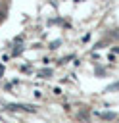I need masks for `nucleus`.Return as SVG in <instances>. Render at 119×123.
I'll return each instance as SVG.
<instances>
[{
	"label": "nucleus",
	"mask_w": 119,
	"mask_h": 123,
	"mask_svg": "<svg viewBox=\"0 0 119 123\" xmlns=\"http://www.w3.org/2000/svg\"><path fill=\"white\" fill-rule=\"evenodd\" d=\"M102 119H115V113H111V111H104V113H98Z\"/></svg>",
	"instance_id": "nucleus-1"
},
{
	"label": "nucleus",
	"mask_w": 119,
	"mask_h": 123,
	"mask_svg": "<svg viewBox=\"0 0 119 123\" xmlns=\"http://www.w3.org/2000/svg\"><path fill=\"white\" fill-rule=\"evenodd\" d=\"M113 90H119V83H113L107 86V92H113Z\"/></svg>",
	"instance_id": "nucleus-2"
},
{
	"label": "nucleus",
	"mask_w": 119,
	"mask_h": 123,
	"mask_svg": "<svg viewBox=\"0 0 119 123\" xmlns=\"http://www.w3.org/2000/svg\"><path fill=\"white\" fill-rule=\"evenodd\" d=\"M109 35H111V37H113V38H119V31H117V29H115V31H111V33H109Z\"/></svg>",
	"instance_id": "nucleus-3"
},
{
	"label": "nucleus",
	"mask_w": 119,
	"mask_h": 123,
	"mask_svg": "<svg viewBox=\"0 0 119 123\" xmlns=\"http://www.w3.org/2000/svg\"><path fill=\"white\" fill-rule=\"evenodd\" d=\"M115 52H117V54H119V48H115Z\"/></svg>",
	"instance_id": "nucleus-4"
},
{
	"label": "nucleus",
	"mask_w": 119,
	"mask_h": 123,
	"mask_svg": "<svg viewBox=\"0 0 119 123\" xmlns=\"http://www.w3.org/2000/svg\"><path fill=\"white\" fill-rule=\"evenodd\" d=\"M0 19H2V12H0Z\"/></svg>",
	"instance_id": "nucleus-5"
}]
</instances>
